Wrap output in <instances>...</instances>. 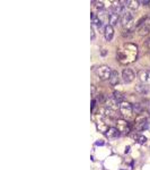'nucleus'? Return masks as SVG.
<instances>
[{
	"label": "nucleus",
	"instance_id": "f257e3e1",
	"mask_svg": "<svg viewBox=\"0 0 150 170\" xmlns=\"http://www.w3.org/2000/svg\"><path fill=\"white\" fill-rule=\"evenodd\" d=\"M112 72H113V70H112L109 66H100V67L95 70V73H96L97 77H98L100 79H102V81L109 79Z\"/></svg>",
	"mask_w": 150,
	"mask_h": 170
},
{
	"label": "nucleus",
	"instance_id": "f03ea898",
	"mask_svg": "<svg viewBox=\"0 0 150 170\" xmlns=\"http://www.w3.org/2000/svg\"><path fill=\"white\" fill-rule=\"evenodd\" d=\"M133 16H132V14L131 13H125L123 16L121 17V23H122V25L124 28L126 30H133L134 27V24H133Z\"/></svg>",
	"mask_w": 150,
	"mask_h": 170
},
{
	"label": "nucleus",
	"instance_id": "7ed1b4c3",
	"mask_svg": "<svg viewBox=\"0 0 150 170\" xmlns=\"http://www.w3.org/2000/svg\"><path fill=\"white\" fill-rule=\"evenodd\" d=\"M118 110H120L122 116H124V117H131L132 116V112H133V108H132V104H130L129 102L124 101L120 104Z\"/></svg>",
	"mask_w": 150,
	"mask_h": 170
},
{
	"label": "nucleus",
	"instance_id": "20e7f679",
	"mask_svg": "<svg viewBox=\"0 0 150 170\" xmlns=\"http://www.w3.org/2000/svg\"><path fill=\"white\" fill-rule=\"evenodd\" d=\"M113 5H112V11L114 13V14H116V15H124L125 13V9H124V6L125 5H122L123 4V1H113L112 2Z\"/></svg>",
	"mask_w": 150,
	"mask_h": 170
},
{
	"label": "nucleus",
	"instance_id": "39448f33",
	"mask_svg": "<svg viewBox=\"0 0 150 170\" xmlns=\"http://www.w3.org/2000/svg\"><path fill=\"white\" fill-rule=\"evenodd\" d=\"M134 77H135V74H134V72L132 69H130V68L123 69V72H122V79H123L124 83H131L134 79Z\"/></svg>",
	"mask_w": 150,
	"mask_h": 170
},
{
	"label": "nucleus",
	"instance_id": "423d86ee",
	"mask_svg": "<svg viewBox=\"0 0 150 170\" xmlns=\"http://www.w3.org/2000/svg\"><path fill=\"white\" fill-rule=\"evenodd\" d=\"M105 104H106V109H111V110H116L117 108H120V103L115 100L114 96L105 98Z\"/></svg>",
	"mask_w": 150,
	"mask_h": 170
},
{
	"label": "nucleus",
	"instance_id": "0eeeda50",
	"mask_svg": "<svg viewBox=\"0 0 150 170\" xmlns=\"http://www.w3.org/2000/svg\"><path fill=\"white\" fill-rule=\"evenodd\" d=\"M116 128L120 130V133H129L130 132V125L126 120L123 119H117Z\"/></svg>",
	"mask_w": 150,
	"mask_h": 170
},
{
	"label": "nucleus",
	"instance_id": "6e6552de",
	"mask_svg": "<svg viewBox=\"0 0 150 170\" xmlns=\"http://www.w3.org/2000/svg\"><path fill=\"white\" fill-rule=\"evenodd\" d=\"M138 76H139V79H140L144 85L150 84V72L141 69V70H139Z\"/></svg>",
	"mask_w": 150,
	"mask_h": 170
},
{
	"label": "nucleus",
	"instance_id": "1a4fd4ad",
	"mask_svg": "<svg viewBox=\"0 0 150 170\" xmlns=\"http://www.w3.org/2000/svg\"><path fill=\"white\" fill-rule=\"evenodd\" d=\"M104 35H105L106 41H111L113 39V36H114V28H113V26H111L109 24L105 25V27H104Z\"/></svg>",
	"mask_w": 150,
	"mask_h": 170
},
{
	"label": "nucleus",
	"instance_id": "9d476101",
	"mask_svg": "<svg viewBox=\"0 0 150 170\" xmlns=\"http://www.w3.org/2000/svg\"><path fill=\"white\" fill-rule=\"evenodd\" d=\"M118 22H120V16L116 15V14H114L112 10L109 11V23L111 26H115L118 24Z\"/></svg>",
	"mask_w": 150,
	"mask_h": 170
},
{
	"label": "nucleus",
	"instance_id": "9b49d317",
	"mask_svg": "<svg viewBox=\"0 0 150 170\" xmlns=\"http://www.w3.org/2000/svg\"><path fill=\"white\" fill-rule=\"evenodd\" d=\"M106 136L109 137V140H114V138H117V137L120 136V130H118L116 127H111V128H109V129H107Z\"/></svg>",
	"mask_w": 150,
	"mask_h": 170
},
{
	"label": "nucleus",
	"instance_id": "f8f14e48",
	"mask_svg": "<svg viewBox=\"0 0 150 170\" xmlns=\"http://www.w3.org/2000/svg\"><path fill=\"white\" fill-rule=\"evenodd\" d=\"M109 84L111 85H116L120 81V75H118V72L116 70H113L112 74H111V77H109Z\"/></svg>",
	"mask_w": 150,
	"mask_h": 170
},
{
	"label": "nucleus",
	"instance_id": "ddd939ff",
	"mask_svg": "<svg viewBox=\"0 0 150 170\" xmlns=\"http://www.w3.org/2000/svg\"><path fill=\"white\" fill-rule=\"evenodd\" d=\"M139 4H140V1H137V0H128L125 2V6H128L131 9H137L139 7Z\"/></svg>",
	"mask_w": 150,
	"mask_h": 170
},
{
	"label": "nucleus",
	"instance_id": "4468645a",
	"mask_svg": "<svg viewBox=\"0 0 150 170\" xmlns=\"http://www.w3.org/2000/svg\"><path fill=\"white\" fill-rule=\"evenodd\" d=\"M135 90H137V92H139V93H141V94H147V93H148V91H149L148 86H146L144 84H143V85H142V84L137 85Z\"/></svg>",
	"mask_w": 150,
	"mask_h": 170
},
{
	"label": "nucleus",
	"instance_id": "2eb2a0df",
	"mask_svg": "<svg viewBox=\"0 0 150 170\" xmlns=\"http://www.w3.org/2000/svg\"><path fill=\"white\" fill-rule=\"evenodd\" d=\"M113 96L115 98V100H116L120 104L122 103V102H124V100H125V96L123 95V94L121 93V92H117V91H115L114 93H113Z\"/></svg>",
	"mask_w": 150,
	"mask_h": 170
},
{
	"label": "nucleus",
	"instance_id": "dca6fc26",
	"mask_svg": "<svg viewBox=\"0 0 150 170\" xmlns=\"http://www.w3.org/2000/svg\"><path fill=\"white\" fill-rule=\"evenodd\" d=\"M132 108H133V111L135 113H141L142 110H143V107H142V104H140V103H134V104H132Z\"/></svg>",
	"mask_w": 150,
	"mask_h": 170
},
{
	"label": "nucleus",
	"instance_id": "f3484780",
	"mask_svg": "<svg viewBox=\"0 0 150 170\" xmlns=\"http://www.w3.org/2000/svg\"><path fill=\"white\" fill-rule=\"evenodd\" d=\"M149 32H150V28L149 27H147L144 24H143V26L139 30V34H140V35H147V34H149Z\"/></svg>",
	"mask_w": 150,
	"mask_h": 170
},
{
	"label": "nucleus",
	"instance_id": "a211bd4d",
	"mask_svg": "<svg viewBox=\"0 0 150 170\" xmlns=\"http://www.w3.org/2000/svg\"><path fill=\"white\" fill-rule=\"evenodd\" d=\"M93 4H96V5H95V7L98 9L100 11H102V10H105V9H104L105 8V6H104V4H103L102 1H94Z\"/></svg>",
	"mask_w": 150,
	"mask_h": 170
},
{
	"label": "nucleus",
	"instance_id": "6ab92c4d",
	"mask_svg": "<svg viewBox=\"0 0 150 170\" xmlns=\"http://www.w3.org/2000/svg\"><path fill=\"white\" fill-rule=\"evenodd\" d=\"M137 141L140 143V144H143V143H146L147 142V137L143 135H139L138 136V138H137Z\"/></svg>",
	"mask_w": 150,
	"mask_h": 170
},
{
	"label": "nucleus",
	"instance_id": "aec40b11",
	"mask_svg": "<svg viewBox=\"0 0 150 170\" xmlns=\"http://www.w3.org/2000/svg\"><path fill=\"white\" fill-rule=\"evenodd\" d=\"M90 35H92V40H94L95 39V32H94V28H90Z\"/></svg>",
	"mask_w": 150,
	"mask_h": 170
},
{
	"label": "nucleus",
	"instance_id": "412c9836",
	"mask_svg": "<svg viewBox=\"0 0 150 170\" xmlns=\"http://www.w3.org/2000/svg\"><path fill=\"white\" fill-rule=\"evenodd\" d=\"M140 4H142V5H144V6H147L148 4H150V1H148V0H146V1H140Z\"/></svg>",
	"mask_w": 150,
	"mask_h": 170
},
{
	"label": "nucleus",
	"instance_id": "4be33fe9",
	"mask_svg": "<svg viewBox=\"0 0 150 170\" xmlns=\"http://www.w3.org/2000/svg\"><path fill=\"white\" fill-rule=\"evenodd\" d=\"M130 152V146H126L125 147V153H129Z\"/></svg>",
	"mask_w": 150,
	"mask_h": 170
},
{
	"label": "nucleus",
	"instance_id": "5701e85b",
	"mask_svg": "<svg viewBox=\"0 0 150 170\" xmlns=\"http://www.w3.org/2000/svg\"><path fill=\"white\" fill-rule=\"evenodd\" d=\"M95 103H96V100H93V102H92V109H94V107H95Z\"/></svg>",
	"mask_w": 150,
	"mask_h": 170
},
{
	"label": "nucleus",
	"instance_id": "b1692460",
	"mask_svg": "<svg viewBox=\"0 0 150 170\" xmlns=\"http://www.w3.org/2000/svg\"><path fill=\"white\" fill-rule=\"evenodd\" d=\"M96 145H104V142H96Z\"/></svg>",
	"mask_w": 150,
	"mask_h": 170
},
{
	"label": "nucleus",
	"instance_id": "393cba45",
	"mask_svg": "<svg viewBox=\"0 0 150 170\" xmlns=\"http://www.w3.org/2000/svg\"><path fill=\"white\" fill-rule=\"evenodd\" d=\"M147 45H148V47L150 48V39L148 40V41H147Z\"/></svg>",
	"mask_w": 150,
	"mask_h": 170
}]
</instances>
